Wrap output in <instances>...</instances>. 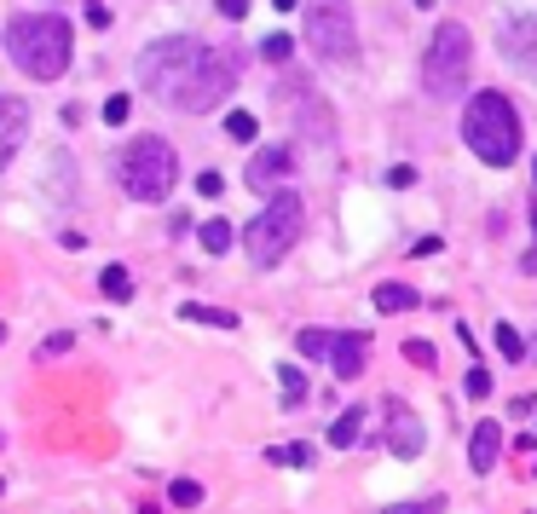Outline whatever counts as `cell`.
<instances>
[{
	"instance_id": "6da1fadb",
	"label": "cell",
	"mask_w": 537,
	"mask_h": 514,
	"mask_svg": "<svg viewBox=\"0 0 537 514\" xmlns=\"http://www.w3.org/2000/svg\"><path fill=\"white\" fill-rule=\"evenodd\" d=\"M139 82H145L162 104L185 116H209L220 99L237 87V64L214 46H202L191 35H168V41H151L139 53Z\"/></svg>"
},
{
	"instance_id": "7a4b0ae2",
	"label": "cell",
	"mask_w": 537,
	"mask_h": 514,
	"mask_svg": "<svg viewBox=\"0 0 537 514\" xmlns=\"http://www.w3.org/2000/svg\"><path fill=\"white\" fill-rule=\"evenodd\" d=\"M6 53L24 75L58 82L75 58V29L58 18V12H18V18L6 24Z\"/></svg>"
},
{
	"instance_id": "3957f363",
	"label": "cell",
	"mask_w": 537,
	"mask_h": 514,
	"mask_svg": "<svg viewBox=\"0 0 537 514\" xmlns=\"http://www.w3.org/2000/svg\"><path fill=\"white\" fill-rule=\"evenodd\" d=\"M463 139L480 162L509 168L520 157V116H514L509 92H474L463 111Z\"/></svg>"
},
{
	"instance_id": "277c9868",
	"label": "cell",
	"mask_w": 537,
	"mask_h": 514,
	"mask_svg": "<svg viewBox=\"0 0 537 514\" xmlns=\"http://www.w3.org/2000/svg\"><path fill=\"white\" fill-rule=\"evenodd\" d=\"M301 220H307L301 197H295V191H278V197L255 214V220L243 226V248H249V260H255V267H278V260L295 248V238H301Z\"/></svg>"
},
{
	"instance_id": "5b68a950",
	"label": "cell",
	"mask_w": 537,
	"mask_h": 514,
	"mask_svg": "<svg viewBox=\"0 0 537 514\" xmlns=\"http://www.w3.org/2000/svg\"><path fill=\"white\" fill-rule=\"evenodd\" d=\"M468 64H474V35L463 24H439L434 41H428V58H422V87H428V99H463Z\"/></svg>"
},
{
	"instance_id": "8992f818",
	"label": "cell",
	"mask_w": 537,
	"mask_h": 514,
	"mask_svg": "<svg viewBox=\"0 0 537 514\" xmlns=\"http://www.w3.org/2000/svg\"><path fill=\"white\" fill-rule=\"evenodd\" d=\"M122 185L133 202H162L180 185V157H173L168 139H133L128 157H122Z\"/></svg>"
},
{
	"instance_id": "52a82bcc",
	"label": "cell",
	"mask_w": 537,
	"mask_h": 514,
	"mask_svg": "<svg viewBox=\"0 0 537 514\" xmlns=\"http://www.w3.org/2000/svg\"><path fill=\"white\" fill-rule=\"evenodd\" d=\"M307 46L324 58V64H353V58H358L353 0H312V6H307Z\"/></svg>"
},
{
	"instance_id": "ba28073f",
	"label": "cell",
	"mask_w": 537,
	"mask_h": 514,
	"mask_svg": "<svg viewBox=\"0 0 537 514\" xmlns=\"http://www.w3.org/2000/svg\"><path fill=\"white\" fill-rule=\"evenodd\" d=\"M295 347H301L307 358H329V370H336L341 382H353V376H365V358H370V335H358V330H301L295 335Z\"/></svg>"
},
{
	"instance_id": "9c48e42d",
	"label": "cell",
	"mask_w": 537,
	"mask_h": 514,
	"mask_svg": "<svg viewBox=\"0 0 537 514\" xmlns=\"http://www.w3.org/2000/svg\"><path fill=\"white\" fill-rule=\"evenodd\" d=\"M382 428H387V451L393 457H422V451H428V428H422V416L410 411L405 399H387L382 404Z\"/></svg>"
},
{
	"instance_id": "30bf717a",
	"label": "cell",
	"mask_w": 537,
	"mask_h": 514,
	"mask_svg": "<svg viewBox=\"0 0 537 514\" xmlns=\"http://www.w3.org/2000/svg\"><path fill=\"white\" fill-rule=\"evenodd\" d=\"M503 58H509L520 75L537 82V12H526V18H514L509 29H503Z\"/></svg>"
},
{
	"instance_id": "8fae6325",
	"label": "cell",
	"mask_w": 537,
	"mask_h": 514,
	"mask_svg": "<svg viewBox=\"0 0 537 514\" xmlns=\"http://www.w3.org/2000/svg\"><path fill=\"white\" fill-rule=\"evenodd\" d=\"M295 174V150L289 145H266V150H255V157H249V185H255V191H278L283 179Z\"/></svg>"
},
{
	"instance_id": "7c38bea8",
	"label": "cell",
	"mask_w": 537,
	"mask_h": 514,
	"mask_svg": "<svg viewBox=\"0 0 537 514\" xmlns=\"http://www.w3.org/2000/svg\"><path fill=\"white\" fill-rule=\"evenodd\" d=\"M24 139H29V104L12 99V92H0V168L18 157Z\"/></svg>"
},
{
	"instance_id": "4fadbf2b",
	"label": "cell",
	"mask_w": 537,
	"mask_h": 514,
	"mask_svg": "<svg viewBox=\"0 0 537 514\" xmlns=\"http://www.w3.org/2000/svg\"><path fill=\"white\" fill-rule=\"evenodd\" d=\"M497 451H503V428H497V422H480V428H474V440H468V462H474V474L492 469Z\"/></svg>"
},
{
	"instance_id": "5bb4252c",
	"label": "cell",
	"mask_w": 537,
	"mask_h": 514,
	"mask_svg": "<svg viewBox=\"0 0 537 514\" xmlns=\"http://www.w3.org/2000/svg\"><path fill=\"white\" fill-rule=\"evenodd\" d=\"M370 301H376V313H410V306H416L422 295L410 289V284H376Z\"/></svg>"
},
{
	"instance_id": "9a60e30c",
	"label": "cell",
	"mask_w": 537,
	"mask_h": 514,
	"mask_svg": "<svg viewBox=\"0 0 537 514\" xmlns=\"http://www.w3.org/2000/svg\"><path fill=\"white\" fill-rule=\"evenodd\" d=\"M358 428H365V411H358V404H347L336 422H329V445H336V451H347V445L358 440Z\"/></svg>"
},
{
	"instance_id": "2e32d148",
	"label": "cell",
	"mask_w": 537,
	"mask_h": 514,
	"mask_svg": "<svg viewBox=\"0 0 537 514\" xmlns=\"http://www.w3.org/2000/svg\"><path fill=\"white\" fill-rule=\"evenodd\" d=\"M180 318L214 324V330H237V313H226V306H197V301H185V306H180Z\"/></svg>"
},
{
	"instance_id": "e0dca14e",
	"label": "cell",
	"mask_w": 537,
	"mask_h": 514,
	"mask_svg": "<svg viewBox=\"0 0 537 514\" xmlns=\"http://www.w3.org/2000/svg\"><path fill=\"white\" fill-rule=\"evenodd\" d=\"M99 289L110 295V301H133V272L128 267H104L99 272Z\"/></svg>"
},
{
	"instance_id": "ac0fdd59",
	"label": "cell",
	"mask_w": 537,
	"mask_h": 514,
	"mask_svg": "<svg viewBox=\"0 0 537 514\" xmlns=\"http://www.w3.org/2000/svg\"><path fill=\"white\" fill-rule=\"evenodd\" d=\"M197 231H202V248H209V255H226V248L237 243V238H231V226H226V220H202Z\"/></svg>"
},
{
	"instance_id": "d6986e66",
	"label": "cell",
	"mask_w": 537,
	"mask_h": 514,
	"mask_svg": "<svg viewBox=\"0 0 537 514\" xmlns=\"http://www.w3.org/2000/svg\"><path fill=\"white\" fill-rule=\"evenodd\" d=\"M266 462H283V469H307V462H312V445H272V451H266Z\"/></svg>"
},
{
	"instance_id": "ffe728a7",
	"label": "cell",
	"mask_w": 537,
	"mask_h": 514,
	"mask_svg": "<svg viewBox=\"0 0 537 514\" xmlns=\"http://www.w3.org/2000/svg\"><path fill=\"white\" fill-rule=\"evenodd\" d=\"M497 353L509 358V364H520V358H526V341H520L514 324H497Z\"/></svg>"
},
{
	"instance_id": "44dd1931",
	"label": "cell",
	"mask_w": 537,
	"mask_h": 514,
	"mask_svg": "<svg viewBox=\"0 0 537 514\" xmlns=\"http://www.w3.org/2000/svg\"><path fill=\"white\" fill-rule=\"evenodd\" d=\"M278 382H283V404H301V399H307V376H301V370L283 364V370H278Z\"/></svg>"
},
{
	"instance_id": "7402d4cb",
	"label": "cell",
	"mask_w": 537,
	"mask_h": 514,
	"mask_svg": "<svg viewBox=\"0 0 537 514\" xmlns=\"http://www.w3.org/2000/svg\"><path fill=\"white\" fill-rule=\"evenodd\" d=\"M168 497H173V509H197L202 503V486H197V480H173Z\"/></svg>"
},
{
	"instance_id": "603a6c76",
	"label": "cell",
	"mask_w": 537,
	"mask_h": 514,
	"mask_svg": "<svg viewBox=\"0 0 537 514\" xmlns=\"http://www.w3.org/2000/svg\"><path fill=\"white\" fill-rule=\"evenodd\" d=\"M226 133H231V139H243V145H249V139L260 133V121L249 116V111H231V116H226Z\"/></svg>"
},
{
	"instance_id": "cb8c5ba5",
	"label": "cell",
	"mask_w": 537,
	"mask_h": 514,
	"mask_svg": "<svg viewBox=\"0 0 537 514\" xmlns=\"http://www.w3.org/2000/svg\"><path fill=\"white\" fill-rule=\"evenodd\" d=\"M289 53H295V41H289V35H266V41H260V58H266V64H283Z\"/></svg>"
},
{
	"instance_id": "d4e9b609",
	"label": "cell",
	"mask_w": 537,
	"mask_h": 514,
	"mask_svg": "<svg viewBox=\"0 0 537 514\" xmlns=\"http://www.w3.org/2000/svg\"><path fill=\"white\" fill-rule=\"evenodd\" d=\"M128 111H133L128 92H110V99H104V121H110V128H122V121H128Z\"/></svg>"
},
{
	"instance_id": "484cf974",
	"label": "cell",
	"mask_w": 537,
	"mask_h": 514,
	"mask_svg": "<svg viewBox=\"0 0 537 514\" xmlns=\"http://www.w3.org/2000/svg\"><path fill=\"white\" fill-rule=\"evenodd\" d=\"M463 387H468V399H485V393H492V370H480V364H474Z\"/></svg>"
},
{
	"instance_id": "4316f807",
	"label": "cell",
	"mask_w": 537,
	"mask_h": 514,
	"mask_svg": "<svg viewBox=\"0 0 537 514\" xmlns=\"http://www.w3.org/2000/svg\"><path fill=\"white\" fill-rule=\"evenodd\" d=\"M70 347H75V335H70V330H58V335H46V341H41V358H58V353H70Z\"/></svg>"
},
{
	"instance_id": "83f0119b",
	"label": "cell",
	"mask_w": 537,
	"mask_h": 514,
	"mask_svg": "<svg viewBox=\"0 0 537 514\" xmlns=\"http://www.w3.org/2000/svg\"><path fill=\"white\" fill-rule=\"evenodd\" d=\"M405 358H410V364H428V370H434V341H405Z\"/></svg>"
},
{
	"instance_id": "f1b7e54d",
	"label": "cell",
	"mask_w": 537,
	"mask_h": 514,
	"mask_svg": "<svg viewBox=\"0 0 537 514\" xmlns=\"http://www.w3.org/2000/svg\"><path fill=\"white\" fill-rule=\"evenodd\" d=\"M439 509H445V503L434 497V503H393V509H382V514H439Z\"/></svg>"
},
{
	"instance_id": "f546056e",
	"label": "cell",
	"mask_w": 537,
	"mask_h": 514,
	"mask_svg": "<svg viewBox=\"0 0 537 514\" xmlns=\"http://www.w3.org/2000/svg\"><path fill=\"white\" fill-rule=\"evenodd\" d=\"M387 185H393V191H410V185H416V168H393V174H387Z\"/></svg>"
},
{
	"instance_id": "4dcf8cb0",
	"label": "cell",
	"mask_w": 537,
	"mask_h": 514,
	"mask_svg": "<svg viewBox=\"0 0 537 514\" xmlns=\"http://www.w3.org/2000/svg\"><path fill=\"white\" fill-rule=\"evenodd\" d=\"M220 18H249V0H214Z\"/></svg>"
},
{
	"instance_id": "1f68e13d",
	"label": "cell",
	"mask_w": 537,
	"mask_h": 514,
	"mask_svg": "<svg viewBox=\"0 0 537 514\" xmlns=\"http://www.w3.org/2000/svg\"><path fill=\"white\" fill-rule=\"evenodd\" d=\"M197 191H202V197H220V191H226V179H220V174H202Z\"/></svg>"
},
{
	"instance_id": "d6a6232c",
	"label": "cell",
	"mask_w": 537,
	"mask_h": 514,
	"mask_svg": "<svg viewBox=\"0 0 537 514\" xmlns=\"http://www.w3.org/2000/svg\"><path fill=\"white\" fill-rule=\"evenodd\" d=\"M272 6H278V12H289V6H301V0H272Z\"/></svg>"
},
{
	"instance_id": "836d02e7",
	"label": "cell",
	"mask_w": 537,
	"mask_h": 514,
	"mask_svg": "<svg viewBox=\"0 0 537 514\" xmlns=\"http://www.w3.org/2000/svg\"><path fill=\"white\" fill-rule=\"evenodd\" d=\"M0 341H6V324H0Z\"/></svg>"
},
{
	"instance_id": "e575fe53",
	"label": "cell",
	"mask_w": 537,
	"mask_h": 514,
	"mask_svg": "<svg viewBox=\"0 0 537 514\" xmlns=\"http://www.w3.org/2000/svg\"><path fill=\"white\" fill-rule=\"evenodd\" d=\"M532 226H537V214H532Z\"/></svg>"
},
{
	"instance_id": "d590c367",
	"label": "cell",
	"mask_w": 537,
	"mask_h": 514,
	"mask_svg": "<svg viewBox=\"0 0 537 514\" xmlns=\"http://www.w3.org/2000/svg\"><path fill=\"white\" fill-rule=\"evenodd\" d=\"M532 174H537V162H532Z\"/></svg>"
}]
</instances>
